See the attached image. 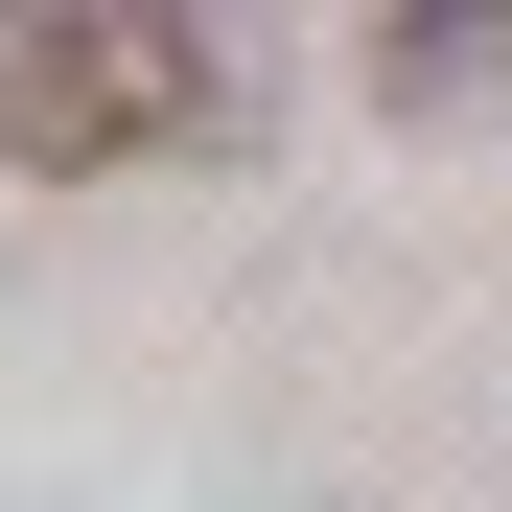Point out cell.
Segmentation results:
<instances>
[{"label":"cell","instance_id":"1","mask_svg":"<svg viewBox=\"0 0 512 512\" xmlns=\"http://www.w3.org/2000/svg\"><path fill=\"white\" fill-rule=\"evenodd\" d=\"M233 140V24L210 0H0V163L24 187H117V163Z\"/></svg>","mask_w":512,"mask_h":512},{"label":"cell","instance_id":"2","mask_svg":"<svg viewBox=\"0 0 512 512\" xmlns=\"http://www.w3.org/2000/svg\"><path fill=\"white\" fill-rule=\"evenodd\" d=\"M373 117L512 140V0H373Z\"/></svg>","mask_w":512,"mask_h":512}]
</instances>
